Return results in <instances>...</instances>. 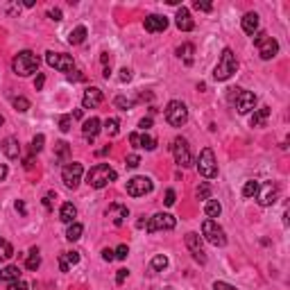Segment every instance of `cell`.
Returning a JSON list of instances; mask_svg holds the SVG:
<instances>
[{
	"mask_svg": "<svg viewBox=\"0 0 290 290\" xmlns=\"http://www.w3.org/2000/svg\"><path fill=\"white\" fill-rule=\"evenodd\" d=\"M202 236L206 240H209L211 245H215V247H224L227 245V234H224V229L220 227L215 220H204L202 224Z\"/></svg>",
	"mask_w": 290,
	"mask_h": 290,
	"instance_id": "8992f818",
	"label": "cell"
},
{
	"mask_svg": "<svg viewBox=\"0 0 290 290\" xmlns=\"http://www.w3.org/2000/svg\"><path fill=\"white\" fill-rule=\"evenodd\" d=\"M39 265H41V256H39V250H36V247H32V250L27 252L25 268H27V270H32V272H34L36 268H39Z\"/></svg>",
	"mask_w": 290,
	"mask_h": 290,
	"instance_id": "f546056e",
	"label": "cell"
},
{
	"mask_svg": "<svg viewBox=\"0 0 290 290\" xmlns=\"http://www.w3.org/2000/svg\"><path fill=\"white\" fill-rule=\"evenodd\" d=\"M166 290H175V288H166Z\"/></svg>",
	"mask_w": 290,
	"mask_h": 290,
	"instance_id": "003e7915",
	"label": "cell"
},
{
	"mask_svg": "<svg viewBox=\"0 0 290 290\" xmlns=\"http://www.w3.org/2000/svg\"><path fill=\"white\" fill-rule=\"evenodd\" d=\"M82 175H84V168H82V163H77V161L66 163V166L61 168V179L66 184V189H77L82 182Z\"/></svg>",
	"mask_w": 290,
	"mask_h": 290,
	"instance_id": "30bf717a",
	"label": "cell"
},
{
	"mask_svg": "<svg viewBox=\"0 0 290 290\" xmlns=\"http://www.w3.org/2000/svg\"><path fill=\"white\" fill-rule=\"evenodd\" d=\"M46 61L50 68H57L61 73H71L75 71V61H73L71 55H64V52H46Z\"/></svg>",
	"mask_w": 290,
	"mask_h": 290,
	"instance_id": "9c48e42d",
	"label": "cell"
},
{
	"mask_svg": "<svg viewBox=\"0 0 290 290\" xmlns=\"http://www.w3.org/2000/svg\"><path fill=\"white\" fill-rule=\"evenodd\" d=\"M197 199H211V186L206 182L197 189Z\"/></svg>",
	"mask_w": 290,
	"mask_h": 290,
	"instance_id": "60d3db41",
	"label": "cell"
},
{
	"mask_svg": "<svg viewBox=\"0 0 290 290\" xmlns=\"http://www.w3.org/2000/svg\"><path fill=\"white\" fill-rule=\"evenodd\" d=\"M104 132H107L109 136H118V132H120V120H118V118H107V120H104Z\"/></svg>",
	"mask_w": 290,
	"mask_h": 290,
	"instance_id": "1f68e13d",
	"label": "cell"
},
{
	"mask_svg": "<svg viewBox=\"0 0 290 290\" xmlns=\"http://www.w3.org/2000/svg\"><path fill=\"white\" fill-rule=\"evenodd\" d=\"M213 290H236L231 284H227V281H215L213 284Z\"/></svg>",
	"mask_w": 290,
	"mask_h": 290,
	"instance_id": "681fc988",
	"label": "cell"
},
{
	"mask_svg": "<svg viewBox=\"0 0 290 290\" xmlns=\"http://www.w3.org/2000/svg\"><path fill=\"white\" fill-rule=\"evenodd\" d=\"M20 279V268L18 265H5V268H0V281H18Z\"/></svg>",
	"mask_w": 290,
	"mask_h": 290,
	"instance_id": "484cf974",
	"label": "cell"
},
{
	"mask_svg": "<svg viewBox=\"0 0 290 290\" xmlns=\"http://www.w3.org/2000/svg\"><path fill=\"white\" fill-rule=\"evenodd\" d=\"M279 52V41L277 39H272V36H265L263 41L259 43V55H261V59H272V57Z\"/></svg>",
	"mask_w": 290,
	"mask_h": 290,
	"instance_id": "d6986e66",
	"label": "cell"
},
{
	"mask_svg": "<svg viewBox=\"0 0 290 290\" xmlns=\"http://www.w3.org/2000/svg\"><path fill=\"white\" fill-rule=\"evenodd\" d=\"M102 259H104V261H109V263H111V261L116 259V256H113V250H102Z\"/></svg>",
	"mask_w": 290,
	"mask_h": 290,
	"instance_id": "680465c9",
	"label": "cell"
},
{
	"mask_svg": "<svg viewBox=\"0 0 290 290\" xmlns=\"http://www.w3.org/2000/svg\"><path fill=\"white\" fill-rule=\"evenodd\" d=\"M73 118H82V109H75V111H73Z\"/></svg>",
	"mask_w": 290,
	"mask_h": 290,
	"instance_id": "e7e4bbea",
	"label": "cell"
},
{
	"mask_svg": "<svg viewBox=\"0 0 290 290\" xmlns=\"http://www.w3.org/2000/svg\"><path fill=\"white\" fill-rule=\"evenodd\" d=\"M186 247L191 250V254H193V259L197 261V263H206V254H204V247H202V238H199V234H195V231H191V234H186Z\"/></svg>",
	"mask_w": 290,
	"mask_h": 290,
	"instance_id": "4fadbf2b",
	"label": "cell"
},
{
	"mask_svg": "<svg viewBox=\"0 0 290 290\" xmlns=\"http://www.w3.org/2000/svg\"><path fill=\"white\" fill-rule=\"evenodd\" d=\"M234 104H236V109H238V113L245 116V113H250L252 109L256 107V96L252 91H240V96L236 97Z\"/></svg>",
	"mask_w": 290,
	"mask_h": 290,
	"instance_id": "2e32d148",
	"label": "cell"
},
{
	"mask_svg": "<svg viewBox=\"0 0 290 290\" xmlns=\"http://www.w3.org/2000/svg\"><path fill=\"white\" fill-rule=\"evenodd\" d=\"M7 290H30V286H27L23 279H18V281H11V284L7 286Z\"/></svg>",
	"mask_w": 290,
	"mask_h": 290,
	"instance_id": "ee69618b",
	"label": "cell"
},
{
	"mask_svg": "<svg viewBox=\"0 0 290 290\" xmlns=\"http://www.w3.org/2000/svg\"><path fill=\"white\" fill-rule=\"evenodd\" d=\"M141 166V157L138 154H129L127 157V168H138Z\"/></svg>",
	"mask_w": 290,
	"mask_h": 290,
	"instance_id": "bcb514c9",
	"label": "cell"
},
{
	"mask_svg": "<svg viewBox=\"0 0 290 290\" xmlns=\"http://www.w3.org/2000/svg\"><path fill=\"white\" fill-rule=\"evenodd\" d=\"M193 50H195V48L191 46V43H186V46L177 48V55H179V57H186V64H189V66H191V64H193V59H191V55H193Z\"/></svg>",
	"mask_w": 290,
	"mask_h": 290,
	"instance_id": "8d00e7d4",
	"label": "cell"
},
{
	"mask_svg": "<svg viewBox=\"0 0 290 290\" xmlns=\"http://www.w3.org/2000/svg\"><path fill=\"white\" fill-rule=\"evenodd\" d=\"M71 125H73V116H61V118H59V129H61L64 134L71 132Z\"/></svg>",
	"mask_w": 290,
	"mask_h": 290,
	"instance_id": "b9f144b4",
	"label": "cell"
},
{
	"mask_svg": "<svg viewBox=\"0 0 290 290\" xmlns=\"http://www.w3.org/2000/svg\"><path fill=\"white\" fill-rule=\"evenodd\" d=\"M55 152H57V157L64 161V159H68V154H71V148H68L66 141H57L55 143Z\"/></svg>",
	"mask_w": 290,
	"mask_h": 290,
	"instance_id": "e575fe53",
	"label": "cell"
},
{
	"mask_svg": "<svg viewBox=\"0 0 290 290\" xmlns=\"http://www.w3.org/2000/svg\"><path fill=\"white\" fill-rule=\"evenodd\" d=\"M152 189H154V184L150 177H141L138 175V177L127 179V195H132V197H143V195L152 193Z\"/></svg>",
	"mask_w": 290,
	"mask_h": 290,
	"instance_id": "8fae6325",
	"label": "cell"
},
{
	"mask_svg": "<svg viewBox=\"0 0 290 290\" xmlns=\"http://www.w3.org/2000/svg\"><path fill=\"white\" fill-rule=\"evenodd\" d=\"M129 143H132L134 148L148 150V152H152V150L157 148V138L150 136V134H141V132H132V134H129Z\"/></svg>",
	"mask_w": 290,
	"mask_h": 290,
	"instance_id": "5bb4252c",
	"label": "cell"
},
{
	"mask_svg": "<svg viewBox=\"0 0 290 290\" xmlns=\"http://www.w3.org/2000/svg\"><path fill=\"white\" fill-rule=\"evenodd\" d=\"M102 75H104V80H109V75H111V66L104 68V71H102Z\"/></svg>",
	"mask_w": 290,
	"mask_h": 290,
	"instance_id": "be15d7a7",
	"label": "cell"
},
{
	"mask_svg": "<svg viewBox=\"0 0 290 290\" xmlns=\"http://www.w3.org/2000/svg\"><path fill=\"white\" fill-rule=\"evenodd\" d=\"M193 7H195V9H199V11H211V9H213V5H211V2H199V0H195Z\"/></svg>",
	"mask_w": 290,
	"mask_h": 290,
	"instance_id": "c3c4849f",
	"label": "cell"
},
{
	"mask_svg": "<svg viewBox=\"0 0 290 290\" xmlns=\"http://www.w3.org/2000/svg\"><path fill=\"white\" fill-rule=\"evenodd\" d=\"M39 64H41L39 57L32 50H20L18 55L14 57V61H11V68H14L16 75L27 77V75H32V73H39Z\"/></svg>",
	"mask_w": 290,
	"mask_h": 290,
	"instance_id": "7a4b0ae2",
	"label": "cell"
},
{
	"mask_svg": "<svg viewBox=\"0 0 290 290\" xmlns=\"http://www.w3.org/2000/svg\"><path fill=\"white\" fill-rule=\"evenodd\" d=\"M166 120H168V125H173V127L186 125V120H189V109H186V104L179 100H170L168 107H166Z\"/></svg>",
	"mask_w": 290,
	"mask_h": 290,
	"instance_id": "5b68a950",
	"label": "cell"
},
{
	"mask_svg": "<svg viewBox=\"0 0 290 290\" xmlns=\"http://www.w3.org/2000/svg\"><path fill=\"white\" fill-rule=\"evenodd\" d=\"M16 211H18V213H23V215L27 213V209H25V202H23V199H18V202H16Z\"/></svg>",
	"mask_w": 290,
	"mask_h": 290,
	"instance_id": "91938a15",
	"label": "cell"
},
{
	"mask_svg": "<svg viewBox=\"0 0 290 290\" xmlns=\"http://www.w3.org/2000/svg\"><path fill=\"white\" fill-rule=\"evenodd\" d=\"M82 231H84V227H82L80 222H71L66 229V238L71 240V243H75V240L82 238Z\"/></svg>",
	"mask_w": 290,
	"mask_h": 290,
	"instance_id": "4dcf8cb0",
	"label": "cell"
},
{
	"mask_svg": "<svg viewBox=\"0 0 290 290\" xmlns=\"http://www.w3.org/2000/svg\"><path fill=\"white\" fill-rule=\"evenodd\" d=\"M80 263V252H64V254H59V270L61 272H68L73 268V265Z\"/></svg>",
	"mask_w": 290,
	"mask_h": 290,
	"instance_id": "7402d4cb",
	"label": "cell"
},
{
	"mask_svg": "<svg viewBox=\"0 0 290 290\" xmlns=\"http://www.w3.org/2000/svg\"><path fill=\"white\" fill-rule=\"evenodd\" d=\"M102 100H104V96H102V91L97 87H89L87 91H84V96H82V104H84V109L100 107Z\"/></svg>",
	"mask_w": 290,
	"mask_h": 290,
	"instance_id": "e0dca14e",
	"label": "cell"
},
{
	"mask_svg": "<svg viewBox=\"0 0 290 290\" xmlns=\"http://www.w3.org/2000/svg\"><path fill=\"white\" fill-rule=\"evenodd\" d=\"M7 173H9V170H7V166H5V163H0V182L7 177Z\"/></svg>",
	"mask_w": 290,
	"mask_h": 290,
	"instance_id": "6125c7cd",
	"label": "cell"
},
{
	"mask_svg": "<svg viewBox=\"0 0 290 290\" xmlns=\"http://www.w3.org/2000/svg\"><path fill=\"white\" fill-rule=\"evenodd\" d=\"M143 25H145V30H148L150 34H157V32H163L168 27V18H166V16H159V14H150Z\"/></svg>",
	"mask_w": 290,
	"mask_h": 290,
	"instance_id": "44dd1931",
	"label": "cell"
},
{
	"mask_svg": "<svg viewBox=\"0 0 290 290\" xmlns=\"http://www.w3.org/2000/svg\"><path fill=\"white\" fill-rule=\"evenodd\" d=\"M236 71H238V61H236L234 50H231V48H224L220 59H218V66H215V71H213V80L224 82V80H229Z\"/></svg>",
	"mask_w": 290,
	"mask_h": 290,
	"instance_id": "3957f363",
	"label": "cell"
},
{
	"mask_svg": "<svg viewBox=\"0 0 290 290\" xmlns=\"http://www.w3.org/2000/svg\"><path fill=\"white\" fill-rule=\"evenodd\" d=\"M100 61H102V66H104V68H107V66H111V55H109V52H102Z\"/></svg>",
	"mask_w": 290,
	"mask_h": 290,
	"instance_id": "6f0895ef",
	"label": "cell"
},
{
	"mask_svg": "<svg viewBox=\"0 0 290 290\" xmlns=\"http://www.w3.org/2000/svg\"><path fill=\"white\" fill-rule=\"evenodd\" d=\"M256 199H259L261 206H272V204L279 199V186L272 184V182L263 184V186L259 189V193H256Z\"/></svg>",
	"mask_w": 290,
	"mask_h": 290,
	"instance_id": "7c38bea8",
	"label": "cell"
},
{
	"mask_svg": "<svg viewBox=\"0 0 290 290\" xmlns=\"http://www.w3.org/2000/svg\"><path fill=\"white\" fill-rule=\"evenodd\" d=\"M127 254H129V247H127V245H118L116 250H113V256H116L118 261H125V259H127Z\"/></svg>",
	"mask_w": 290,
	"mask_h": 290,
	"instance_id": "ab89813d",
	"label": "cell"
},
{
	"mask_svg": "<svg viewBox=\"0 0 290 290\" xmlns=\"http://www.w3.org/2000/svg\"><path fill=\"white\" fill-rule=\"evenodd\" d=\"M127 277H129V270H127V268H120V270H118V275H116V284H118V286H122Z\"/></svg>",
	"mask_w": 290,
	"mask_h": 290,
	"instance_id": "f6af8a7d",
	"label": "cell"
},
{
	"mask_svg": "<svg viewBox=\"0 0 290 290\" xmlns=\"http://www.w3.org/2000/svg\"><path fill=\"white\" fill-rule=\"evenodd\" d=\"M43 84H46V77H43V73H39V75H36V80H34V89H36V91H41V89H43Z\"/></svg>",
	"mask_w": 290,
	"mask_h": 290,
	"instance_id": "f907efd6",
	"label": "cell"
},
{
	"mask_svg": "<svg viewBox=\"0 0 290 290\" xmlns=\"http://www.w3.org/2000/svg\"><path fill=\"white\" fill-rule=\"evenodd\" d=\"M2 122H5V118H2V113H0V125H2Z\"/></svg>",
	"mask_w": 290,
	"mask_h": 290,
	"instance_id": "03108f58",
	"label": "cell"
},
{
	"mask_svg": "<svg viewBox=\"0 0 290 290\" xmlns=\"http://www.w3.org/2000/svg\"><path fill=\"white\" fill-rule=\"evenodd\" d=\"M84 39H87V27L84 25H77L75 30L68 34V43H71V46H80V43H84Z\"/></svg>",
	"mask_w": 290,
	"mask_h": 290,
	"instance_id": "83f0119b",
	"label": "cell"
},
{
	"mask_svg": "<svg viewBox=\"0 0 290 290\" xmlns=\"http://www.w3.org/2000/svg\"><path fill=\"white\" fill-rule=\"evenodd\" d=\"M256 30H259V14H256V11H247V14L243 16V32L254 36Z\"/></svg>",
	"mask_w": 290,
	"mask_h": 290,
	"instance_id": "603a6c76",
	"label": "cell"
},
{
	"mask_svg": "<svg viewBox=\"0 0 290 290\" xmlns=\"http://www.w3.org/2000/svg\"><path fill=\"white\" fill-rule=\"evenodd\" d=\"M138 127H141L143 132H145V129H150V127H152V118H143V120L138 122Z\"/></svg>",
	"mask_w": 290,
	"mask_h": 290,
	"instance_id": "9f6ffc18",
	"label": "cell"
},
{
	"mask_svg": "<svg viewBox=\"0 0 290 290\" xmlns=\"http://www.w3.org/2000/svg\"><path fill=\"white\" fill-rule=\"evenodd\" d=\"M113 102H116V107L122 109V111H127V109L134 107V100H129V97H122V96H118Z\"/></svg>",
	"mask_w": 290,
	"mask_h": 290,
	"instance_id": "f35d334b",
	"label": "cell"
},
{
	"mask_svg": "<svg viewBox=\"0 0 290 290\" xmlns=\"http://www.w3.org/2000/svg\"><path fill=\"white\" fill-rule=\"evenodd\" d=\"M259 189H261V184L254 182V179H250V182H245V186H243V195L245 197H256Z\"/></svg>",
	"mask_w": 290,
	"mask_h": 290,
	"instance_id": "836d02e7",
	"label": "cell"
},
{
	"mask_svg": "<svg viewBox=\"0 0 290 290\" xmlns=\"http://www.w3.org/2000/svg\"><path fill=\"white\" fill-rule=\"evenodd\" d=\"M48 16H50L52 20H61V9H50L48 11Z\"/></svg>",
	"mask_w": 290,
	"mask_h": 290,
	"instance_id": "94428289",
	"label": "cell"
},
{
	"mask_svg": "<svg viewBox=\"0 0 290 290\" xmlns=\"http://www.w3.org/2000/svg\"><path fill=\"white\" fill-rule=\"evenodd\" d=\"M118 80H120V82H129V80H132V71H129V68H122L120 75H118Z\"/></svg>",
	"mask_w": 290,
	"mask_h": 290,
	"instance_id": "816d5d0a",
	"label": "cell"
},
{
	"mask_svg": "<svg viewBox=\"0 0 290 290\" xmlns=\"http://www.w3.org/2000/svg\"><path fill=\"white\" fill-rule=\"evenodd\" d=\"M175 25H177L182 32H191L195 27V20H193V16H191V11L186 9V7H179V9H177V16H175Z\"/></svg>",
	"mask_w": 290,
	"mask_h": 290,
	"instance_id": "ffe728a7",
	"label": "cell"
},
{
	"mask_svg": "<svg viewBox=\"0 0 290 290\" xmlns=\"http://www.w3.org/2000/svg\"><path fill=\"white\" fill-rule=\"evenodd\" d=\"M177 227V220H175V215L170 213H154L152 218L148 220V224H145V231L148 234H154V231H170Z\"/></svg>",
	"mask_w": 290,
	"mask_h": 290,
	"instance_id": "ba28073f",
	"label": "cell"
},
{
	"mask_svg": "<svg viewBox=\"0 0 290 290\" xmlns=\"http://www.w3.org/2000/svg\"><path fill=\"white\" fill-rule=\"evenodd\" d=\"M52 197H55V193H48L46 197H43V206H46L48 211H52Z\"/></svg>",
	"mask_w": 290,
	"mask_h": 290,
	"instance_id": "db71d44e",
	"label": "cell"
},
{
	"mask_svg": "<svg viewBox=\"0 0 290 290\" xmlns=\"http://www.w3.org/2000/svg\"><path fill=\"white\" fill-rule=\"evenodd\" d=\"M197 173L206 179H213L218 177V161H215V154L211 148H204L199 152V159H197Z\"/></svg>",
	"mask_w": 290,
	"mask_h": 290,
	"instance_id": "277c9868",
	"label": "cell"
},
{
	"mask_svg": "<svg viewBox=\"0 0 290 290\" xmlns=\"http://www.w3.org/2000/svg\"><path fill=\"white\" fill-rule=\"evenodd\" d=\"M150 265H152V270H154V272H163L166 268H168V256H166V254H157V256L152 259V263H150Z\"/></svg>",
	"mask_w": 290,
	"mask_h": 290,
	"instance_id": "d6a6232c",
	"label": "cell"
},
{
	"mask_svg": "<svg viewBox=\"0 0 290 290\" xmlns=\"http://www.w3.org/2000/svg\"><path fill=\"white\" fill-rule=\"evenodd\" d=\"M240 91H243V89H238V87H236V89H229V102H231V104H234L236 97L240 96Z\"/></svg>",
	"mask_w": 290,
	"mask_h": 290,
	"instance_id": "11a10c76",
	"label": "cell"
},
{
	"mask_svg": "<svg viewBox=\"0 0 290 290\" xmlns=\"http://www.w3.org/2000/svg\"><path fill=\"white\" fill-rule=\"evenodd\" d=\"M100 129H102V122H100V118H96V116L87 118L84 125H82V134H84V138H87L89 143L96 141V136L100 134Z\"/></svg>",
	"mask_w": 290,
	"mask_h": 290,
	"instance_id": "ac0fdd59",
	"label": "cell"
},
{
	"mask_svg": "<svg viewBox=\"0 0 290 290\" xmlns=\"http://www.w3.org/2000/svg\"><path fill=\"white\" fill-rule=\"evenodd\" d=\"M116 177H118V173L109 166V163H97V166H93V168L89 170L87 184L91 189H104V186H109L111 182H116Z\"/></svg>",
	"mask_w": 290,
	"mask_h": 290,
	"instance_id": "6da1fadb",
	"label": "cell"
},
{
	"mask_svg": "<svg viewBox=\"0 0 290 290\" xmlns=\"http://www.w3.org/2000/svg\"><path fill=\"white\" fill-rule=\"evenodd\" d=\"M170 150H173V154H175L177 166H182V168H191V166H193V154H191V148H189V141H186V138L177 136L173 141V145H170Z\"/></svg>",
	"mask_w": 290,
	"mask_h": 290,
	"instance_id": "52a82bcc",
	"label": "cell"
},
{
	"mask_svg": "<svg viewBox=\"0 0 290 290\" xmlns=\"http://www.w3.org/2000/svg\"><path fill=\"white\" fill-rule=\"evenodd\" d=\"M107 218L111 220L116 227H120V224H125L127 222V218H129V209L125 206V204H111L107 209Z\"/></svg>",
	"mask_w": 290,
	"mask_h": 290,
	"instance_id": "9a60e30c",
	"label": "cell"
},
{
	"mask_svg": "<svg viewBox=\"0 0 290 290\" xmlns=\"http://www.w3.org/2000/svg\"><path fill=\"white\" fill-rule=\"evenodd\" d=\"M11 104H14L16 111H27V109H30V100H27V97H23V96L11 97Z\"/></svg>",
	"mask_w": 290,
	"mask_h": 290,
	"instance_id": "d590c367",
	"label": "cell"
},
{
	"mask_svg": "<svg viewBox=\"0 0 290 290\" xmlns=\"http://www.w3.org/2000/svg\"><path fill=\"white\" fill-rule=\"evenodd\" d=\"M175 199H177L175 191H173V189H168V191H166V199H163V204H166V206H173V204H175Z\"/></svg>",
	"mask_w": 290,
	"mask_h": 290,
	"instance_id": "7dc6e473",
	"label": "cell"
},
{
	"mask_svg": "<svg viewBox=\"0 0 290 290\" xmlns=\"http://www.w3.org/2000/svg\"><path fill=\"white\" fill-rule=\"evenodd\" d=\"M268 118H270V107H261L254 111V116L250 118V125L252 127H263L265 122H268Z\"/></svg>",
	"mask_w": 290,
	"mask_h": 290,
	"instance_id": "4316f807",
	"label": "cell"
},
{
	"mask_svg": "<svg viewBox=\"0 0 290 290\" xmlns=\"http://www.w3.org/2000/svg\"><path fill=\"white\" fill-rule=\"evenodd\" d=\"M68 80H71V82H82V80H84V75H82L80 71H71V73H68Z\"/></svg>",
	"mask_w": 290,
	"mask_h": 290,
	"instance_id": "f5cc1de1",
	"label": "cell"
},
{
	"mask_svg": "<svg viewBox=\"0 0 290 290\" xmlns=\"http://www.w3.org/2000/svg\"><path fill=\"white\" fill-rule=\"evenodd\" d=\"M43 143H46V136H43V134H36V136L32 138V154H39L41 150H43Z\"/></svg>",
	"mask_w": 290,
	"mask_h": 290,
	"instance_id": "74e56055",
	"label": "cell"
},
{
	"mask_svg": "<svg viewBox=\"0 0 290 290\" xmlns=\"http://www.w3.org/2000/svg\"><path fill=\"white\" fill-rule=\"evenodd\" d=\"M204 213H206V218H218L220 213H222V206H220L218 199H206V204H204Z\"/></svg>",
	"mask_w": 290,
	"mask_h": 290,
	"instance_id": "f1b7e54d",
	"label": "cell"
},
{
	"mask_svg": "<svg viewBox=\"0 0 290 290\" xmlns=\"http://www.w3.org/2000/svg\"><path fill=\"white\" fill-rule=\"evenodd\" d=\"M75 218H77V206H75V204H73V202L61 204V211H59V220H61V222L71 224V222H75Z\"/></svg>",
	"mask_w": 290,
	"mask_h": 290,
	"instance_id": "d4e9b609",
	"label": "cell"
},
{
	"mask_svg": "<svg viewBox=\"0 0 290 290\" xmlns=\"http://www.w3.org/2000/svg\"><path fill=\"white\" fill-rule=\"evenodd\" d=\"M0 247L5 250V254H2V256H5V259H11V256H14V247H11V245L7 243L5 238H0Z\"/></svg>",
	"mask_w": 290,
	"mask_h": 290,
	"instance_id": "7bdbcfd3",
	"label": "cell"
},
{
	"mask_svg": "<svg viewBox=\"0 0 290 290\" xmlns=\"http://www.w3.org/2000/svg\"><path fill=\"white\" fill-rule=\"evenodd\" d=\"M0 148H2V152H5L9 159H18L20 157V145H18V141H16L14 136H7Z\"/></svg>",
	"mask_w": 290,
	"mask_h": 290,
	"instance_id": "cb8c5ba5",
	"label": "cell"
}]
</instances>
